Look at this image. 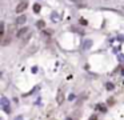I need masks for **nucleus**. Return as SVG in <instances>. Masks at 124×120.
Masks as SVG:
<instances>
[{
    "label": "nucleus",
    "instance_id": "f3484780",
    "mask_svg": "<svg viewBox=\"0 0 124 120\" xmlns=\"http://www.w3.org/2000/svg\"><path fill=\"white\" fill-rule=\"evenodd\" d=\"M15 120H23V117H21V116H17V117H16Z\"/></svg>",
    "mask_w": 124,
    "mask_h": 120
},
{
    "label": "nucleus",
    "instance_id": "4468645a",
    "mask_svg": "<svg viewBox=\"0 0 124 120\" xmlns=\"http://www.w3.org/2000/svg\"><path fill=\"white\" fill-rule=\"evenodd\" d=\"M119 60L120 62H124V55H119Z\"/></svg>",
    "mask_w": 124,
    "mask_h": 120
},
{
    "label": "nucleus",
    "instance_id": "dca6fc26",
    "mask_svg": "<svg viewBox=\"0 0 124 120\" xmlns=\"http://www.w3.org/2000/svg\"><path fill=\"white\" fill-rule=\"evenodd\" d=\"M32 72H33V74H36V72H37V68H36V67H33V68H32Z\"/></svg>",
    "mask_w": 124,
    "mask_h": 120
},
{
    "label": "nucleus",
    "instance_id": "0eeeda50",
    "mask_svg": "<svg viewBox=\"0 0 124 120\" xmlns=\"http://www.w3.org/2000/svg\"><path fill=\"white\" fill-rule=\"evenodd\" d=\"M96 108H97V109H100L101 112H107V107H105V105H103V104H97V105H96Z\"/></svg>",
    "mask_w": 124,
    "mask_h": 120
},
{
    "label": "nucleus",
    "instance_id": "9d476101",
    "mask_svg": "<svg viewBox=\"0 0 124 120\" xmlns=\"http://www.w3.org/2000/svg\"><path fill=\"white\" fill-rule=\"evenodd\" d=\"M33 11H35L36 13L40 12V4H35V5H33Z\"/></svg>",
    "mask_w": 124,
    "mask_h": 120
},
{
    "label": "nucleus",
    "instance_id": "f03ea898",
    "mask_svg": "<svg viewBox=\"0 0 124 120\" xmlns=\"http://www.w3.org/2000/svg\"><path fill=\"white\" fill-rule=\"evenodd\" d=\"M92 44H93V42H92L91 39H85L84 43H83V48H84V50H89L92 47Z\"/></svg>",
    "mask_w": 124,
    "mask_h": 120
},
{
    "label": "nucleus",
    "instance_id": "7ed1b4c3",
    "mask_svg": "<svg viewBox=\"0 0 124 120\" xmlns=\"http://www.w3.org/2000/svg\"><path fill=\"white\" fill-rule=\"evenodd\" d=\"M56 101H58V104H62L63 101H64V95H63L62 91H58V96H56Z\"/></svg>",
    "mask_w": 124,
    "mask_h": 120
},
{
    "label": "nucleus",
    "instance_id": "2eb2a0df",
    "mask_svg": "<svg viewBox=\"0 0 124 120\" xmlns=\"http://www.w3.org/2000/svg\"><path fill=\"white\" fill-rule=\"evenodd\" d=\"M68 99H70V100H74L75 99V95H74V93H71V95L68 96Z\"/></svg>",
    "mask_w": 124,
    "mask_h": 120
},
{
    "label": "nucleus",
    "instance_id": "6e6552de",
    "mask_svg": "<svg viewBox=\"0 0 124 120\" xmlns=\"http://www.w3.org/2000/svg\"><path fill=\"white\" fill-rule=\"evenodd\" d=\"M36 27H37V28H44V27H46V23H44L43 20H39L36 23Z\"/></svg>",
    "mask_w": 124,
    "mask_h": 120
},
{
    "label": "nucleus",
    "instance_id": "a211bd4d",
    "mask_svg": "<svg viewBox=\"0 0 124 120\" xmlns=\"http://www.w3.org/2000/svg\"><path fill=\"white\" fill-rule=\"evenodd\" d=\"M51 120H55V119H51Z\"/></svg>",
    "mask_w": 124,
    "mask_h": 120
},
{
    "label": "nucleus",
    "instance_id": "9b49d317",
    "mask_svg": "<svg viewBox=\"0 0 124 120\" xmlns=\"http://www.w3.org/2000/svg\"><path fill=\"white\" fill-rule=\"evenodd\" d=\"M3 111H4L5 113H9V112H11V109H9V107H3Z\"/></svg>",
    "mask_w": 124,
    "mask_h": 120
},
{
    "label": "nucleus",
    "instance_id": "20e7f679",
    "mask_svg": "<svg viewBox=\"0 0 124 120\" xmlns=\"http://www.w3.org/2000/svg\"><path fill=\"white\" fill-rule=\"evenodd\" d=\"M25 20H27V17L24 16V15H20V16L16 19V24H19V25H21V24H24L25 23Z\"/></svg>",
    "mask_w": 124,
    "mask_h": 120
},
{
    "label": "nucleus",
    "instance_id": "423d86ee",
    "mask_svg": "<svg viewBox=\"0 0 124 120\" xmlns=\"http://www.w3.org/2000/svg\"><path fill=\"white\" fill-rule=\"evenodd\" d=\"M29 29L28 28H23V29H20V31H19V32H17V37H23L25 35V33L28 32Z\"/></svg>",
    "mask_w": 124,
    "mask_h": 120
},
{
    "label": "nucleus",
    "instance_id": "1a4fd4ad",
    "mask_svg": "<svg viewBox=\"0 0 124 120\" xmlns=\"http://www.w3.org/2000/svg\"><path fill=\"white\" fill-rule=\"evenodd\" d=\"M105 88H107L108 91H112V89L115 88V85H113L112 83H107V84H105Z\"/></svg>",
    "mask_w": 124,
    "mask_h": 120
},
{
    "label": "nucleus",
    "instance_id": "39448f33",
    "mask_svg": "<svg viewBox=\"0 0 124 120\" xmlns=\"http://www.w3.org/2000/svg\"><path fill=\"white\" fill-rule=\"evenodd\" d=\"M0 103H1V108H3V107H8V105H9L8 99H7V97H4V96L1 97V101H0Z\"/></svg>",
    "mask_w": 124,
    "mask_h": 120
},
{
    "label": "nucleus",
    "instance_id": "ddd939ff",
    "mask_svg": "<svg viewBox=\"0 0 124 120\" xmlns=\"http://www.w3.org/2000/svg\"><path fill=\"white\" fill-rule=\"evenodd\" d=\"M89 120H97V116H96V115H92L91 117H89Z\"/></svg>",
    "mask_w": 124,
    "mask_h": 120
},
{
    "label": "nucleus",
    "instance_id": "f257e3e1",
    "mask_svg": "<svg viewBox=\"0 0 124 120\" xmlns=\"http://www.w3.org/2000/svg\"><path fill=\"white\" fill-rule=\"evenodd\" d=\"M27 7H28V1H27V0H21L20 3L17 4V7H16V12L17 13H21L25 8H27Z\"/></svg>",
    "mask_w": 124,
    "mask_h": 120
},
{
    "label": "nucleus",
    "instance_id": "f8f14e48",
    "mask_svg": "<svg viewBox=\"0 0 124 120\" xmlns=\"http://www.w3.org/2000/svg\"><path fill=\"white\" fill-rule=\"evenodd\" d=\"M80 24H83V25H87L88 23H87V20H84V19H80Z\"/></svg>",
    "mask_w": 124,
    "mask_h": 120
}]
</instances>
